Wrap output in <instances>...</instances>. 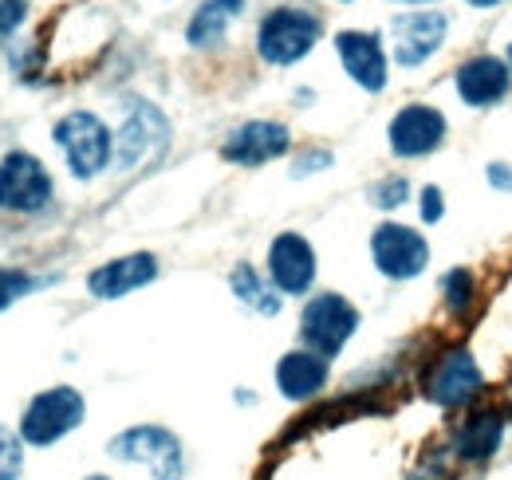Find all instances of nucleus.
<instances>
[{
	"mask_svg": "<svg viewBox=\"0 0 512 480\" xmlns=\"http://www.w3.org/2000/svg\"><path fill=\"white\" fill-rule=\"evenodd\" d=\"M56 146L64 150L67 170L79 181H91L115 162V134L107 130V122L91 111H71L56 122L52 130Z\"/></svg>",
	"mask_w": 512,
	"mask_h": 480,
	"instance_id": "f257e3e1",
	"label": "nucleus"
},
{
	"mask_svg": "<svg viewBox=\"0 0 512 480\" xmlns=\"http://www.w3.org/2000/svg\"><path fill=\"white\" fill-rule=\"evenodd\" d=\"M320 32V16H312L304 8H292V4H280L260 20L256 52L272 67H288V63H300L316 48Z\"/></svg>",
	"mask_w": 512,
	"mask_h": 480,
	"instance_id": "f03ea898",
	"label": "nucleus"
},
{
	"mask_svg": "<svg viewBox=\"0 0 512 480\" xmlns=\"http://www.w3.org/2000/svg\"><path fill=\"white\" fill-rule=\"evenodd\" d=\"M107 453L127 465H146L154 480H182L186 473L182 441L162 425H130L119 437L107 441Z\"/></svg>",
	"mask_w": 512,
	"mask_h": 480,
	"instance_id": "7ed1b4c3",
	"label": "nucleus"
},
{
	"mask_svg": "<svg viewBox=\"0 0 512 480\" xmlns=\"http://www.w3.org/2000/svg\"><path fill=\"white\" fill-rule=\"evenodd\" d=\"M359 331V307L351 300H343L339 292H320L312 296L304 315H300V339L308 343V351H316L331 362L347 339Z\"/></svg>",
	"mask_w": 512,
	"mask_h": 480,
	"instance_id": "20e7f679",
	"label": "nucleus"
},
{
	"mask_svg": "<svg viewBox=\"0 0 512 480\" xmlns=\"http://www.w3.org/2000/svg\"><path fill=\"white\" fill-rule=\"evenodd\" d=\"M83 414H87V402L75 386H52V390L36 394L32 406L24 410L20 437H24V445H36V449L56 445L60 437H67L83 421Z\"/></svg>",
	"mask_w": 512,
	"mask_h": 480,
	"instance_id": "39448f33",
	"label": "nucleus"
},
{
	"mask_svg": "<svg viewBox=\"0 0 512 480\" xmlns=\"http://www.w3.org/2000/svg\"><path fill=\"white\" fill-rule=\"evenodd\" d=\"M170 146V122L154 103L134 99L127 111V122L115 134V166L119 170H134L150 158H158Z\"/></svg>",
	"mask_w": 512,
	"mask_h": 480,
	"instance_id": "423d86ee",
	"label": "nucleus"
},
{
	"mask_svg": "<svg viewBox=\"0 0 512 480\" xmlns=\"http://www.w3.org/2000/svg\"><path fill=\"white\" fill-rule=\"evenodd\" d=\"M52 201V178L40 158L12 150L0 158V209L8 213H40Z\"/></svg>",
	"mask_w": 512,
	"mask_h": 480,
	"instance_id": "0eeeda50",
	"label": "nucleus"
},
{
	"mask_svg": "<svg viewBox=\"0 0 512 480\" xmlns=\"http://www.w3.org/2000/svg\"><path fill=\"white\" fill-rule=\"evenodd\" d=\"M371 256L386 280H414L430 264V240L410 225L386 221L371 233Z\"/></svg>",
	"mask_w": 512,
	"mask_h": 480,
	"instance_id": "6e6552de",
	"label": "nucleus"
},
{
	"mask_svg": "<svg viewBox=\"0 0 512 480\" xmlns=\"http://www.w3.org/2000/svg\"><path fill=\"white\" fill-rule=\"evenodd\" d=\"M449 20L446 12H402L390 20V56L398 67H422L446 44Z\"/></svg>",
	"mask_w": 512,
	"mask_h": 480,
	"instance_id": "1a4fd4ad",
	"label": "nucleus"
},
{
	"mask_svg": "<svg viewBox=\"0 0 512 480\" xmlns=\"http://www.w3.org/2000/svg\"><path fill=\"white\" fill-rule=\"evenodd\" d=\"M485 390V374L477 359L465 351V347H453L442 359L430 366L426 374V398L442 410H457V406H469L477 394Z\"/></svg>",
	"mask_w": 512,
	"mask_h": 480,
	"instance_id": "9d476101",
	"label": "nucleus"
},
{
	"mask_svg": "<svg viewBox=\"0 0 512 480\" xmlns=\"http://www.w3.org/2000/svg\"><path fill=\"white\" fill-rule=\"evenodd\" d=\"M386 134H390V150L398 158H426L446 142V115L430 103H414L390 119Z\"/></svg>",
	"mask_w": 512,
	"mask_h": 480,
	"instance_id": "9b49d317",
	"label": "nucleus"
},
{
	"mask_svg": "<svg viewBox=\"0 0 512 480\" xmlns=\"http://www.w3.org/2000/svg\"><path fill=\"white\" fill-rule=\"evenodd\" d=\"M288 146H292V130L284 122L253 119L229 130V138L221 142V158L233 166H264V162L288 154Z\"/></svg>",
	"mask_w": 512,
	"mask_h": 480,
	"instance_id": "f8f14e48",
	"label": "nucleus"
},
{
	"mask_svg": "<svg viewBox=\"0 0 512 480\" xmlns=\"http://www.w3.org/2000/svg\"><path fill=\"white\" fill-rule=\"evenodd\" d=\"M268 276L280 296H304L316 284V248L300 233H280L268 248Z\"/></svg>",
	"mask_w": 512,
	"mask_h": 480,
	"instance_id": "ddd939ff",
	"label": "nucleus"
},
{
	"mask_svg": "<svg viewBox=\"0 0 512 480\" xmlns=\"http://www.w3.org/2000/svg\"><path fill=\"white\" fill-rule=\"evenodd\" d=\"M453 87L469 107H497L512 91V67L497 56H473L457 67Z\"/></svg>",
	"mask_w": 512,
	"mask_h": 480,
	"instance_id": "4468645a",
	"label": "nucleus"
},
{
	"mask_svg": "<svg viewBox=\"0 0 512 480\" xmlns=\"http://www.w3.org/2000/svg\"><path fill=\"white\" fill-rule=\"evenodd\" d=\"M154 276H158V260H154L150 252H130V256L99 264V268L87 276V292H91L95 300H123L130 292L146 288Z\"/></svg>",
	"mask_w": 512,
	"mask_h": 480,
	"instance_id": "2eb2a0df",
	"label": "nucleus"
},
{
	"mask_svg": "<svg viewBox=\"0 0 512 480\" xmlns=\"http://www.w3.org/2000/svg\"><path fill=\"white\" fill-rule=\"evenodd\" d=\"M335 52L343 60V71L371 95H379L386 87V52L375 32H339L335 36Z\"/></svg>",
	"mask_w": 512,
	"mask_h": 480,
	"instance_id": "dca6fc26",
	"label": "nucleus"
},
{
	"mask_svg": "<svg viewBox=\"0 0 512 480\" xmlns=\"http://www.w3.org/2000/svg\"><path fill=\"white\" fill-rule=\"evenodd\" d=\"M276 386L288 402H308L327 386V359L316 351H292L276 362Z\"/></svg>",
	"mask_w": 512,
	"mask_h": 480,
	"instance_id": "f3484780",
	"label": "nucleus"
},
{
	"mask_svg": "<svg viewBox=\"0 0 512 480\" xmlns=\"http://www.w3.org/2000/svg\"><path fill=\"white\" fill-rule=\"evenodd\" d=\"M501 437H505V418L485 410V414L465 418V425H461L457 437H453V453H457V461H465V465H485V461L497 457Z\"/></svg>",
	"mask_w": 512,
	"mask_h": 480,
	"instance_id": "a211bd4d",
	"label": "nucleus"
},
{
	"mask_svg": "<svg viewBox=\"0 0 512 480\" xmlns=\"http://www.w3.org/2000/svg\"><path fill=\"white\" fill-rule=\"evenodd\" d=\"M245 12V0H205L197 12H193L190 28H186V40L190 48H213L225 40L229 24Z\"/></svg>",
	"mask_w": 512,
	"mask_h": 480,
	"instance_id": "6ab92c4d",
	"label": "nucleus"
},
{
	"mask_svg": "<svg viewBox=\"0 0 512 480\" xmlns=\"http://www.w3.org/2000/svg\"><path fill=\"white\" fill-rule=\"evenodd\" d=\"M229 288H233V296L245 303V307H253L260 315H276V311H280V292H272V288L256 276L253 264H237L233 276H229Z\"/></svg>",
	"mask_w": 512,
	"mask_h": 480,
	"instance_id": "aec40b11",
	"label": "nucleus"
},
{
	"mask_svg": "<svg viewBox=\"0 0 512 480\" xmlns=\"http://www.w3.org/2000/svg\"><path fill=\"white\" fill-rule=\"evenodd\" d=\"M442 296H446V307L453 315L469 311V303H473V272L469 268H449L442 276Z\"/></svg>",
	"mask_w": 512,
	"mask_h": 480,
	"instance_id": "412c9836",
	"label": "nucleus"
},
{
	"mask_svg": "<svg viewBox=\"0 0 512 480\" xmlns=\"http://www.w3.org/2000/svg\"><path fill=\"white\" fill-rule=\"evenodd\" d=\"M36 288H40L36 276H28L20 268H0V311L12 307L16 300H24V296H32Z\"/></svg>",
	"mask_w": 512,
	"mask_h": 480,
	"instance_id": "4be33fe9",
	"label": "nucleus"
},
{
	"mask_svg": "<svg viewBox=\"0 0 512 480\" xmlns=\"http://www.w3.org/2000/svg\"><path fill=\"white\" fill-rule=\"evenodd\" d=\"M24 473V437L0 429V480H20Z\"/></svg>",
	"mask_w": 512,
	"mask_h": 480,
	"instance_id": "5701e85b",
	"label": "nucleus"
},
{
	"mask_svg": "<svg viewBox=\"0 0 512 480\" xmlns=\"http://www.w3.org/2000/svg\"><path fill=\"white\" fill-rule=\"evenodd\" d=\"M406 193H410L406 178H386L371 189V201H375L379 209H394V205H402V201H406Z\"/></svg>",
	"mask_w": 512,
	"mask_h": 480,
	"instance_id": "b1692460",
	"label": "nucleus"
},
{
	"mask_svg": "<svg viewBox=\"0 0 512 480\" xmlns=\"http://www.w3.org/2000/svg\"><path fill=\"white\" fill-rule=\"evenodd\" d=\"M28 16V0H0V40L12 36Z\"/></svg>",
	"mask_w": 512,
	"mask_h": 480,
	"instance_id": "393cba45",
	"label": "nucleus"
},
{
	"mask_svg": "<svg viewBox=\"0 0 512 480\" xmlns=\"http://www.w3.org/2000/svg\"><path fill=\"white\" fill-rule=\"evenodd\" d=\"M442 217H446L442 189H438V185H426V189H422V221H426V225H438Z\"/></svg>",
	"mask_w": 512,
	"mask_h": 480,
	"instance_id": "a878e982",
	"label": "nucleus"
},
{
	"mask_svg": "<svg viewBox=\"0 0 512 480\" xmlns=\"http://www.w3.org/2000/svg\"><path fill=\"white\" fill-rule=\"evenodd\" d=\"M485 178H489V185H493V189H501V193H512V166H509V162H489Z\"/></svg>",
	"mask_w": 512,
	"mask_h": 480,
	"instance_id": "bb28decb",
	"label": "nucleus"
},
{
	"mask_svg": "<svg viewBox=\"0 0 512 480\" xmlns=\"http://www.w3.org/2000/svg\"><path fill=\"white\" fill-rule=\"evenodd\" d=\"M323 166H331V154H308V158H300V166H296V170H292V174H296V178H300V174H312V170H323Z\"/></svg>",
	"mask_w": 512,
	"mask_h": 480,
	"instance_id": "cd10ccee",
	"label": "nucleus"
},
{
	"mask_svg": "<svg viewBox=\"0 0 512 480\" xmlns=\"http://www.w3.org/2000/svg\"><path fill=\"white\" fill-rule=\"evenodd\" d=\"M473 8H493V4H501V0H469Z\"/></svg>",
	"mask_w": 512,
	"mask_h": 480,
	"instance_id": "c85d7f7f",
	"label": "nucleus"
},
{
	"mask_svg": "<svg viewBox=\"0 0 512 480\" xmlns=\"http://www.w3.org/2000/svg\"><path fill=\"white\" fill-rule=\"evenodd\" d=\"M398 4H430V0H398Z\"/></svg>",
	"mask_w": 512,
	"mask_h": 480,
	"instance_id": "c756f323",
	"label": "nucleus"
},
{
	"mask_svg": "<svg viewBox=\"0 0 512 480\" xmlns=\"http://www.w3.org/2000/svg\"><path fill=\"white\" fill-rule=\"evenodd\" d=\"M87 480H111V477H87Z\"/></svg>",
	"mask_w": 512,
	"mask_h": 480,
	"instance_id": "7c9ffc66",
	"label": "nucleus"
},
{
	"mask_svg": "<svg viewBox=\"0 0 512 480\" xmlns=\"http://www.w3.org/2000/svg\"><path fill=\"white\" fill-rule=\"evenodd\" d=\"M509 67H512V48H509Z\"/></svg>",
	"mask_w": 512,
	"mask_h": 480,
	"instance_id": "2f4dec72",
	"label": "nucleus"
}]
</instances>
